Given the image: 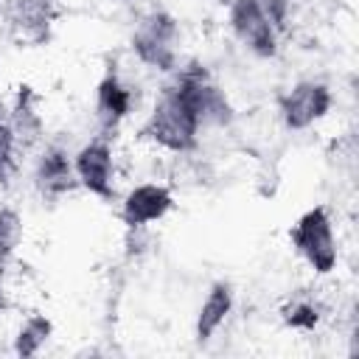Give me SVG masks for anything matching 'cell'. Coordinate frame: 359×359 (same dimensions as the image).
I'll list each match as a JSON object with an SVG mask.
<instances>
[{
    "mask_svg": "<svg viewBox=\"0 0 359 359\" xmlns=\"http://www.w3.org/2000/svg\"><path fill=\"white\" fill-rule=\"evenodd\" d=\"M132 112V90L121 81L115 67H107L101 81L95 84V115L104 135L115 132L118 123Z\"/></svg>",
    "mask_w": 359,
    "mask_h": 359,
    "instance_id": "9c48e42d",
    "label": "cell"
},
{
    "mask_svg": "<svg viewBox=\"0 0 359 359\" xmlns=\"http://www.w3.org/2000/svg\"><path fill=\"white\" fill-rule=\"evenodd\" d=\"M17 171V137L8 121H0V185H8Z\"/></svg>",
    "mask_w": 359,
    "mask_h": 359,
    "instance_id": "9a60e30c",
    "label": "cell"
},
{
    "mask_svg": "<svg viewBox=\"0 0 359 359\" xmlns=\"http://www.w3.org/2000/svg\"><path fill=\"white\" fill-rule=\"evenodd\" d=\"M22 216L17 208L3 205L0 208V278L6 272V266L11 264V258L17 255V247L22 244Z\"/></svg>",
    "mask_w": 359,
    "mask_h": 359,
    "instance_id": "4fadbf2b",
    "label": "cell"
},
{
    "mask_svg": "<svg viewBox=\"0 0 359 359\" xmlns=\"http://www.w3.org/2000/svg\"><path fill=\"white\" fill-rule=\"evenodd\" d=\"M227 22L233 36L258 59H272L278 53V31L258 6V0H230Z\"/></svg>",
    "mask_w": 359,
    "mask_h": 359,
    "instance_id": "277c9868",
    "label": "cell"
},
{
    "mask_svg": "<svg viewBox=\"0 0 359 359\" xmlns=\"http://www.w3.org/2000/svg\"><path fill=\"white\" fill-rule=\"evenodd\" d=\"M6 309V294H3V280H0V311Z\"/></svg>",
    "mask_w": 359,
    "mask_h": 359,
    "instance_id": "2e32d148",
    "label": "cell"
},
{
    "mask_svg": "<svg viewBox=\"0 0 359 359\" xmlns=\"http://www.w3.org/2000/svg\"><path fill=\"white\" fill-rule=\"evenodd\" d=\"M34 185L45 199H59L79 185L73 171V157L59 143H50L39 151L34 165Z\"/></svg>",
    "mask_w": 359,
    "mask_h": 359,
    "instance_id": "ba28073f",
    "label": "cell"
},
{
    "mask_svg": "<svg viewBox=\"0 0 359 359\" xmlns=\"http://www.w3.org/2000/svg\"><path fill=\"white\" fill-rule=\"evenodd\" d=\"M199 129H202V123H199L196 109L191 107V101L180 90V84L171 79L163 84L140 135L165 151L188 154L199 143Z\"/></svg>",
    "mask_w": 359,
    "mask_h": 359,
    "instance_id": "6da1fadb",
    "label": "cell"
},
{
    "mask_svg": "<svg viewBox=\"0 0 359 359\" xmlns=\"http://www.w3.org/2000/svg\"><path fill=\"white\" fill-rule=\"evenodd\" d=\"M216 3H219V6H230V0H216Z\"/></svg>",
    "mask_w": 359,
    "mask_h": 359,
    "instance_id": "ac0fdd59",
    "label": "cell"
},
{
    "mask_svg": "<svg viewBox=\"0 0 359 359\" xmlns=\"http://www.w3.org/2000/svg\"><path fill=\"white\" fill-rule=\"evenodd\" d=\"M334 107V93L325 81H297L278 98L280 118L289 129L300 132L323 121Z\"/></svg>",
    "mask_w": 359,
    "mask_h": 359,
    "instance_id": "8992f818",
    "label": "cell"
},
{
    "mask_svg": "<svg viewBox=\"0 0 359 359\" xmlns=\"http://www.w3.org/2000/svg\"><path fill=\"white\" fill-rule=\"evenodd\" d=\"M230 311H233V286L227 280H216L208 289L196 314V342H208L222 328Z\"/></svg>",
    "mask_w": 359,
    "mask_h": 359,
    "instance_id": "30bf717a",
    "label": "cell"
},
{
    "mask_svg": "<svg viewBox=\"0 0 359 359\" xmlns=\"http://www.w3.org/2000/svg\"><path fill=\"white\" fill-rule=\"evenodd\" d=\"M50 334H53V323H50L45 314H31V317L20 325V331H17V337H14V353L22 356V359L39 353V348L50 339Z\"/></svg>",
    "mask_w": 359,
    "mask_h": 359,
    "instance_id": "7c38bea8",
    "label": "cell"
},
{
    "mask_svg": "<svg viewBox=\"0 0 359 359\" xmlns=\"http://www.w3.org/2000/svg\"><path fill=\"white\" fill-rule=\"evenodd\" d=\"M283 323L289 328H297V331H311L317 323H320V306L309 297H294L289 306H283L280 311Z\"/></svg>",
    "mask_w": 359,
    "mask_h": 359,
    "instance_id": "5bb4252c",
    "label": "cell"
},
{
    "mask_svg": "<svg viewBox=\"0 0 359 359\" xmlns=\"http://www.w3.org/2000/svg\"><path fill=\"white\" fill-rule=\"evenodd\" d=\"M73 171L76 180L84 191H90L98 199H115V157H112V143L109 135H98L90 143H84L73 154Z\"/></svg>",
    "mask_w": 359,
    "mask_h": 359,
    "instance_id": "5b68a950",
    "label": "cell"
},
{
    "mask_svg": "<svg viewBox=\"0 0 359 359\" xmlns=\"http://www.w3.org/2000/svg\"><path fill=\"white\" fill-rule=\"evenodd\" d=\"M289 241L297 250V255L317 272V275H328L337 269L339 261V250H337V236H334V224L331 216L323 205L306 210L289 230Z\"/></svg>",
    "mask_w": 359,
    "mask_h": 359,
    "instance_id": "3957f363",
    "label": "cell"
},
{
    "mask_svg": "<svg viewBox=\"0 0 359 359\" xmlns=\"http://www.w3.org/2000/svg\"><path fill=\"white\" fill-rule=\"evenodd\" d=\"M34 104H36V95L31 93V87H20L17 101L11 107V115L6 118L11 123V129H14L17 149L20 146H34L42 137V118H39Z\"/></svg>",
    "mask_w": 359,
    "mask_h": 359,
    "instance_id": "8fae6325",
    "label": "cell"
},
{
    "mask_svg": "<svg viewBox=\"0 0 359 359\" xmlns=\"http://www.w3.org/2000/svg\"><path fill=\"white\" fill-rule=\"evenodd\" d=\"M174 208V194L168 185L160 182H140L135 185L123 202H121V222L126 230L132 227H149L151 222H160Z\"/></svg>",
    "mask_w": 359,
    "mask_h": 359,
    "instance_id": "52a82bcc",
    "label": "cell"
},
{
    "mask_svg": "<svg viewBox=\"0 0 359 359\" xmlns=\"http://www.w3.org/2000/svg\"><path fill=\"white\" fill-rule=\"evenodd\" d=\"M177 42H180V22L165 8L149 11L137 22V28L132 31V50H135V56L146 67H154L160 73H171L180 65Z\"/></svg>",
    "mask_w": 359,
    "mask_h": 359,
    "instance_id": "7a4b0ae2",
    "label": "cell"
},
{
    "mask_svg": "<svg viewBox=\"0 0 359 359\" xmlns=\"http://www.w3.org/2000/svg\"><path fill=\"white\" fill-rule=\"evenodd\" d=\"M0 121H6V107H3V101H0Z\"/></svg>",
    "mask_w": 359,
    "mask_h": 359,
    "instance_id": "e0dca14e",
    "label": "cell"
}]
</instances>
